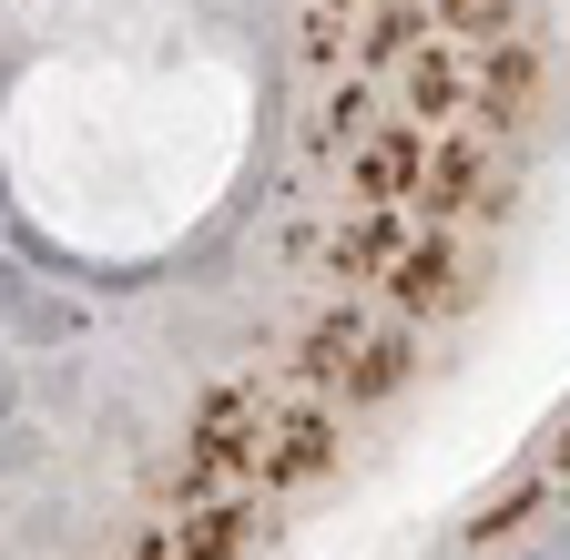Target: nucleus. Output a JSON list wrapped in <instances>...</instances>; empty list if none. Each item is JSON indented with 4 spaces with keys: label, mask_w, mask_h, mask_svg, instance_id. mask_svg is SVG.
Here are the masks:
<instances>
[{
    "label": "nucleus",
    "mask_w": 570,
    "mask_h": 560,
    "mask_svg": "<svg viewBox=\"0 0 570 560\" xmlns=\"http://www.w3.org/2000/svg\"><path fill=\"white\" fill-rule=\"evenodd\" d=\"M540 122V0H11V560H245L439 346Z\"/></svg>",
    "instance_id": "f257e3e1"
}]
</instances>
